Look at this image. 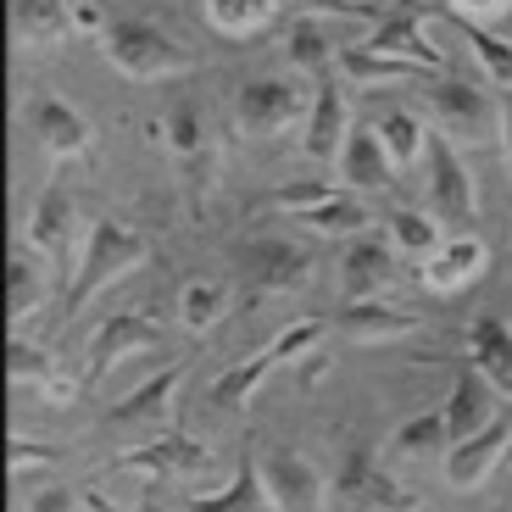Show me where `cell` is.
<instances>
[{
  "label": "cell",
  "instance_id": "obj_45",
  "mask_svg": "<svg viewBox=\"0 0 512 512\" xmlns=\"http://www.w3.org/2000/svg\"><path fill=\"white\" fill-rule=\"evenodd\" d=\"M28 512H73V496H67V490H39L34 501H28Z\"/></svg>",
  "mask_w": 512,
  "mask_h": 512
},
{
  "label": "cell",
  "instance_id": "obj_17",
  "mask_svg": "<svg viewBox=\"0 0 512 512\" xmlns=\"http://www.w3.org/2000/svg\"><path fill=\"white\" fill-rule=\"evenodd\" d=\"M485 268H490L485 240H479V234H462V240H446L429 262H423L418 279H423V290H429V295H457V290H468Z\"/></svg>",
  "mask_w": 512,
  "mask_h": 512
},
{
  "label": "cell",
  "instance_id": "obj_31",
  "mask_svg": "<svg viewBox=\"0 0 512 512\" xmlns=\"http://www.w3.org/2000/svg\"><path fill=\"white\" fill-rule=\"evenodd\" d=\"M440 451H451V429H446V412L440 407L396 423V435H390V457H401V462H429Z\"/></svg>",
  "mask_w": 512,
  "mask_h": 512
},
{
  "label": "cell",
  "instance_id": "obj_36",
  "mask_svg": "<svg viewBox=\"0 0 512 512\" xmlns=\"http://www.w3.org/2000/svg\"><path fill=\"white\" fill-rule=\"evenodd\" d=\"M162 128H167L162 145L173 151V162H184V173L206 162V128H201V112H195V106H173V112L162 117Z\"/></svg>",
  "mask_w": 512,
  "mask_h": 512
},
{
  "label": "cell",
  "instance_id": "obj_34",
  "mask_svg": "<svg viewBox=\"0 0 512 512\" xmlns=\"http://www.w3.org/2000/svg\"><path fill=\"white\" fill-rule=\"evenodd\" d=\"M234 307V290L229 284H218V279H190L179 290V323L190 334H206L212 323H223V312Z\"/></svg>",
  "mask_w": 512,
  "mask_h": 512
},
{
  "label": "cell",
  "instance_id": "obj_12",
  "mask_svg": "<svg viewBox=\"0 0 512 512\" xmlns=\"http://www.w3.org/2000/svg\"><path fill=\"white\" fill-rule=\"evenodd\" d=\"M396 284V245L390 234H357L346 240V256H340V295L346 301H379L384 290Z\"/></svg>",
  "mask_w": 512,
  "mask_h": 512
},
{
  "label": "cell",
  "instance_id": "obj_2",
  "mask_svg": "<svg viewBox=\"0 0 512 512\" xmlns=\"http://www.w3.org/2000/svg\"><path fill=\"white\" fill-rule=\"evenodd\" d=\"M101 56L128 78V84H167V78L195 73V56L184 51L179 39H167L156 23H134V17H117V23H106Z\"/></svg>",
  "mask_w": 512,
  "mask_h": 512
},
{
  "label": "cell",
  "instance_id": "obj_1",
  "mask_svg": "<svg viewBox=\"0 0 512 512\" xmlns=\"http://www.w3.org/2000/svg\"><path fill=\"white\" fill-rule=\"evenodd\" d=\"M145 256H151V245H145L140 229H128L123 218H101L90 229V240H84V251L73 256V279H67L62 312L73 318L95 290H106V284H117L123 273H134Z\"/></svg>",
  "mask_w": 512,
  "mask_h": 512
},
{
  "label": "cell",
  "instance_id": "obj_18",
  "mask_svg": "<svg viewBox=\"0 0 512 512\" xmlns=\"http://www.w3.org/2000/svg\"><path fill=\"white\" fill-rule=\"evenodd\" d=\"M340 184L357 195H379L396 184V162H390V151H384L379 128H351L346 151H340Z\"/></svg>",
  "mask_w": 512,
  "mask_h": 512
},
{
  "label": "cell",
  "instance_id": "obj_44",
  "mask_svg": "<svg viewBox=\"0 0 512 512\" xmlns=\"http://www.w3.org/2000/svg\"><path fill=\"white\" fill-rule=\"evenodd\" d=\"M323 373H329V351H307V357H301V368H295V384H318Z\"/></svg>",
  "mask_w": 512,
  "mask_h": 512
},
{
  "label": "cell",
  "instance_id": "obj_41",
  "mask_svg": "<svg viewBox=\"0 0 512 512\" xmlns=\"http://www.w3.org/2000/svg\"><path fill=\"white\" fill-rule=\"evenodd\" d=\"M312 17H351V23H368L384 12V0H301Z\"/></svg>",
  "mask_w": 512,
  "mask_h": 512
},
{
  "label": "cell",
  "instance_id": "obj_24",
  "mask_svg": "<svg viewBox=\"0 0 512 512\" xmlns=\"http://www.w3.org/2000/svg\"><path fill=\"white\" fill-rule=\"evenodd\" d=\"M468 357H474V368L496 384V396L512 401V329L507 323L474 318V329H468Z\"/></svg>",
  "mask_w": 512,
  "mask_h": 512
},
{
  "label": "cell",
  "instance_id": "obj_15",
  "mask_svg": "<svg viewBox=\"0 0 512 512\" xmlns=\"http://www.w3.org/2000/svg\"><path fill=\"white\" fill-rule=\"evenodd\" d=\"M507 446H512V429L507 423H485L479 435L457 440V446L446 451V485L451 490H479L485 479L501 474V462H507Z\"/></svg>",
  "mask_w": 512,
  "mask_h": 512
},
{
  "label": "cell",
  "instance_id": "obj_7",
  "mask_svg": "<svg viewBox=\"0 0 512 512\" xmlns=\"http://www.w3.org/2000/svg\"><path fill=\"white\" fill-rule=\"evenodd\" d=\"M423 173H429V212L446 223H474L479 218V190L468 162L457 156V145L446 134L429 140V156H423Z\"/></svg>",
  "mask_w": 512,
  "mask_h": 512
},
{
  "label": "cell",
  "instance_id": "obj_29",
  "mask_svg": "<svg viewBox=\"0 0 512 512\" xmlns=\"http://www.w3.org/2000/svg\"><path fill=\"white\" fill-rule=\"evenodd\" d=\"M279 0H206V23L218 39H256L262 28H273Z\"/></svg>",
  "mask_w": 512,
  "mask_h": 512
},
{
  "label": "cell",
  "instance_id": "obj_26",
  "mask_svg": "<svg viewBox=\"0 0 512 512\" xmlns=\"http://www.w3.org/2000/svg\"><path fill=\"white\" fill-rule=\"evenodd\" d=\"M190 512H273L268 485H262V462L245 457L234 468V479L223 490H206V496H190Z\"/></svg>",
  "mask_w": 512,
  "mask_h": 512
},
{
  "label": "cell",
  "instance_id": "obj_22",
  "mask_svg": "<svg viewBox=\"0 0 512 512\" xmlns=\"http://www.w3.org/2000/svg\"><path fill=\"white\" fill-rule=\"evenodd\" d=\"M284 56H290L295 73L307 78H329L334 62H340V39H334V17H312L301 12L290 23V39H284Z\"/></svg>",
  "mask_w": 512,
  "mask_h": 512
},
{
  "label": "cell",
  "instance_id": "obj_40",
  "mask_svg": "<svg viewBox=\"0 0 512 512\" xmlns=\"http://www.w3.org/2000/svg\"><path fill=\"white\" fill-rule=\"evenodd\" d=\"M39 468H56V446H39L28 435H12V479H28Z\"/></svg>",
  "mask_w": 512,
  "mask_h": 512
},
{
  "label": "cell",
  "instance_id": "obj_37",
  "mask_svg": "<svg viewBox=\"0 0 512 512\" xmlns=\"http://www.w3.org/2000/svg\"><path fill=\"white\" fill-rule=\"evenodd\" d=\"M468 45H474L485 78H496L501 90H512V39H501V34H490V28L468 23Z\"/></svg>",
  "mask_w": 512,
  "mask_h": 512
},
{
  "label": "cell",
  "instance_id": "obj_43",
  "mask_svg": "<svg viewBox=\"0 0 512 512\" xmlns=\"http://www.w3.org/2000/svg\"><path fill=\"white\" fill-rule=\"evenodd\" d=\"M73 34H106V17L95 0H73Z\"/></svg>",
  "mask_w": 512,
  "mask_h": 512
},
{
  "label": "cell",
  "instance_id": "obj_38",
  "mask_svg": "<svg viewBox=\"0 0 512 512\" xmlns=\"http://www.w3.org/2000/svg\"><path fill=\"white\" fill-rule=\"evenodd\" d=\"M318 346H323V323L318 318H301V323H290V329H279L268 340V351H273L279 368H295V362L307 357V351H318Z\"/></svg>",
  "mask_w": 512,
  "mask_h": 512
},
{
  "label": "cell",
  "instance_id": "obj_4",
  "mask_svg": "<svg viewBox=\"0 0 512 512\" xmlns=\"http://www.w3.org/2000/svg\"><path fill=\"white\" fill-rule=\"evenodd\" d=\"M312 112V90L301 78H251L234 95V128L245 140H279L290 128H301Z\"/></svg>",
  "mask_w": 512,
  "mask_h": 512
},
{
  "label": "cell",
  "instance_id": "obj_9",
  "mask_svg": "<svg viewBox=\"0 0 512 512\" xmlns=\"http://www.w3.org/2000/svg\"><path fill=\"white\" fill-rule=\"evenodd\" d=\"M262 485H268L273 512H323L329 507L323 474L307 451H290V446L268 451V457H262Z\"/></svg>",
  "mask_w": 512,
  "mask_h": 512
},
{
  "label": "cell",
  "instance_id": "obj_28",
  "mask_svg": "<svg viewBox=\"0 0 512 512\" xmlns=\"http://www.w3.org/2000/svg\"><path fill=\"white\" fill-rule=\"evenodd\" d=\"M279 373V362H273V351H256V357L234 362V368H223L218 379H212V401H218L223 412H240L256 401V390Z\"/></svg>",
  "mask_w": 512,
  "mask_h": 512
},
{
  "label": "cell",
  "instance_id": "obj_46",
  "mask_svg": "<svg viewBox=\"0 0 512 512\" xmlns=\"http://www.w3.org/2000/svg\"><path fill=\"white\" fill-rule=\"evenodd\" d=\"M78 512H117V507L101 496V490H84V501H78Z\"/></svg>",
  "mask_w": 512,
  "mask_h": 512
},
{
  "label": "cell",
  "instance_id": "obj_6",
  "mask_svg": "<svg viewBox=\"0 0 512 512\" xmlns=\"http://www.w3.org/2000/svg\"><path fill=\"white\" fill-rule=\"evenodd\" d=\"M429 117H435V128L446 134L451 145H490L496 140V101H490V90H479V84H468V78H435V90H429Z\"/></svg>",
  "mask_w": 512,
  "mask_h": 512
},
{
  "label": "cell",
  "instance_id": "obj_47",
  "mask_svg": "<svg viewBox=\"0 0 512 512\" xmlns=\"http://www.w3.org/2000/svg\"><path fill=\"white\" fill-rule=\"evenodd\" d=\"M501 140H507V167H512V101L501 106Z\"/></svg>",
  "mask_w": 512,
  "mask_h": 512
},
{
  "label": "cell",
  "instance_id": "obj_25",
  "mask_svg": "<svg viewBox=\"0 0 512 512\" xmlns=\"http://www.w3.org/2000/svg\"><path fill=\"white\" fill-rule=\"evenodd\" d=\"M6 373H12L17 390H39L45 401H73V379H62L51 362V351L34 346V340H12L6 351Z\"/></svg>",
  "mask_w": 512,
  "mask_h": 512
},
{
  "label": "cell",
  "instance_id": "obj_8",
  "mask_svg": "<svg viewBox=\"0 0 512 512\" xmlns=\"http://www.w3.org/2000/svg\"><path fill=\"white\" fill-rule=\"evenodd\" d=\"M117 468L123 474H145V479H201L212 468V451L195 435H179V429H162L145 446L117 451Z\"/></svg>",
  "mask_w": 512,
  "mask_h": 512
},
{
  "label": "cell",
  "instance_id": "obj_20",
  "mask_svg": "<svg viewBox=\"0 0 512 512\" xmlns=\"http://www.w3.org/2000/svg\"><path fill=\"white\" fill-rule=\"evenodd\" d=\"M440 412H446L451 446H457V440L479 435L485 423H496V384H490L479 368L457 373V379H451V396H446V407H440Z\"/></svg>",
  "mask_w": 512,
  "mask_h": 512
},
{
  "label": "cell",
  "instance_id": "obj_3",
  "mask_svg": "<svg viewBox=\"0 0 512 512\" xmlns=\"http://www.w3.org/2000/svg\"><path fill=\"white\" fill-rule=\"evenodd\" d=\"M423 496L407 490L396 474H384L368 446H346L340 468L329 479V507L323 512H418Z\"/></svg>",
  "mask_w": 512,
  "mask_h": 512
},
{
  "label": "cell",
  "instance_id": "obj_30",
  "mask_svg": "<svg viewBox=\"0 0 512 512\" xmlns=\"http://www.w3.org/2000/svg\"><path fill=\"white\" fill-rule=\"evenodd\" d=\"M39 301H45V268H39L34 245H17L12 262H6V312H12V323H28L39 312Z\"/></svg>",
  "mask_w": 512,
  "mask_h": 512
},
{
  "label": "cell",
  "instance_id": "obj_33",
  "mask_svg": "<svg viewBox=\"0 0 512 512\" xmlns=\"http://www.w3.org/2000/svg\"><path fill=\"white\" fill-rule=\"evenodd\" d=\"M384 234H390V245H396V256H412V262H429V256L440 251V223H435V212H412V206H396L390 212V223H384Z\"/></svg>",
  "mask_w": 512,
  "mask_h": 512
},
{
  "label": "cell",
  "instance_id": "obj_48",
  "mask_svg": "<svg viewBox=\"0 0 512 512\" xmlns=\"http://www.w3.org/2000/svg\"><path fill=\"white\" fill-rule=\"evenodd\" d=\"M501 468H512V446H507V462H501Z\"/></svg>",
  "mask_w": 512,
  "mask_h": 512
},
{
  "label": "cell",
  "instance_id": "obj_16",
  "mask_svg": "<svg viewBox=\"0 0 512 512\" xmlns=\"http://www.w3.org/2000/svg\"><path fill=\"white\" fill-rule=\"evenodd\" d=\"M368 51L390 56V62H407V67H418V73H446V51H440L435 39H429V23H423V12H396V17H384V23L368 34Z\"/></svg>",
  "mask_w": 512,
  "mask_h": 512
},
{
  "label": "cell",
  "instance_id": "obj_32",
  "mask_svg": "<svg viewBox=\"0 0 512 512\" xmlns=\"http://www.w3.org/2000/svg\"><path fill=\"white\" fill-rule=\"evenodd\" d=\"M373 128H379V140H384V151H390V162H396V173H412V167L429 156V140H435L429 123L412 117V112H384Z\"/></svg>",
  "mask_w": 512,
  "mask_h": 512
},
{
  "label": "cell",
  "instance_id": "obj_23",
  "mask_svg": "<svg viewBox=\"0 0 512 512\" xmlns=\"http://www.w3.org/2000/svg\"><path fill=\"white\" fill-rule=\"evenodd\" d=\"M73 195L62 190V184H45L34 201V212H28V245L45 256H67L73 251Z\"/></svg>",
  "mask_w": 512,
  "mask_h": 512
},
{
  "label": "cell",
  "instance_id": "obj_10",
  "mask_svg": "<svg viewBox=\"0 0 512 512\" xmlns=\"http://www.w3.org/2000/svg\"><path fill=\"white\" fill-rule=\"evenodd\" d=\"M28 128H34L39 151L51 156V162H78V156H90V145H95L90 117L78 112L73 101H62V95H34V101H28Z\"/></svg>",
  "mask_w": 512,
  "mask_h": 512
},
{
  "label": "cell",
  "instance_id": "obj_21",
  "mask_svg": "<svg viewBox=\"0 0 512 512\" xmlns=\"http://www.w3.org/2000/svg\"><path fill=\"white\" fill-rule=\"evenodd\" d=\"M12 34L23 51H56L73 34V0H12Z\"/></svg>",
  "mask_w": 512,
  "mask_h": 512
},
{
  "label": "cell",
  "instance_id": "obj_14",
  "mask_svg": "<svg viewBox=\"0 0 512 512\" xmlns=\"http://www.w3.org/2000/svg\"><path fill=\"white\" fill-rule=\"evenodd\" d=\"M151 346H162V323L145 318V312H117V318H106L101 329H95V340H90V368H84V373H90V384H101L123 357H134V351H151Z\"/></svg>",
  "mask_w": 512,
  "mask_h": 512
},
{
  "label": "cell",
  "instance_id": "obj_13",
  "mask_svg": "<svg viewBox=\"0 0 512 512\" xmlns=\"http://www.w3.org/2000/svg\"><path fill=\"white\" fill-rule=\"evenodd\" d=\"M173 396H179V368H162L156 379L134 384L112 412H106V429L112 435H162L173 423Z\"/></svg>",
  "mask_w": 512,
  "mask_h": 512
},
{
  "label": "cell",
  "instance_id": "obj_49",
  "mask_svg": "<svg viewBox=\"0 0 512 512\" xmlns=\"http://www.w3.org/2000/svg\"><path fill=\"white\" fill-rule=\"evenodd\" d=\"M507 512H512V507H507Z\"/></svg>",
  "mask_w": 512,
  "mask_h": 512
},
{
  "label": "cell",
  "instance_id": "obj_42",
  "mask_svg": "<svg viewBox=\"0 0 512 512\" xmlns=\"http://www.w3.org/2000/svg\"><path fill=\"white\" fill-rule=\"evenodd\" d=\"M446 6L462 17V23H479V28H485V23H496V17H507V12H512V0H446Z\"/></svg>",
  "mask_w": 512,
  "mask_h": 512
},
{
  "label": "cell",
  "instance_id": "obj_27",
  "mask_svg": "<svg viewBox=\"0 0 512 512\" xmlns=\"http://www.w3.org/2000/svg\"><path fill=\"white\" fill-rule=\"evenodd\" d=\"M301 229L323 234V240H357V234H368V201H362L357 190H334L323 206H312V212H301Z\"/></svg>",
  "mask_w": 512,
  "mask_h": 512
},
{
  "label": "cell",
  "instance_id": "obj_11",
  "mask_svg": "<svg viewBox=\"0 0 512 512\" xmlns=\"http://www.w3.org/2000/svg\"><path fill=\"white\" fill-rule=\"evenodd\" d=\"M351 140V106H346V84L340 78H318V90H312V112L301 123V151L307 162H340Z\"/></svg>",
  "mask_w": 512,
  "mask_h": 512
},
{
  "label": "cell",
  "instance_id": "obj_19",
  "mask_svg": "<svg viewBox=\"0 0 512 512\" xmlns=\"http://www.w3.org/2000/svg\"><path fill=\"white\" fill-rule=\"evenodd\" d=\"M334 329L346 334L351 346H390V340H407L418 334V318L401 307H384V301H346Z\"/></svg>",
  "mask_w": 512,
  "mask_h": 512
},
{
  "label": "cell",
  "instance_id": "obj_35",
  "mask_svg": "<svg viewBox=\"0 0 512 512\" xmlns=\"http://www.w3.org/2000/svg\"><path fill=\"white\" fill-rule=\"evenodd\" d=\"M340 73H346L351 84H362V90H384V84H407V78H418V67L390 62V56L368 51V45H346V51H340Z\"/></svg>",
  "mask_w": 512,
  "mask_h": 512
},
{
  "label": "cell",
  "instance_id": "obj_39",
  "mask_svg": "<svg viewBox=\"0 0 512 512\" xmlns=\"http://www.w3.org/2000/svg\"><path fill=\"white\" fill-rule=\"evenodd\" d=\"M334 190H346V184H329V179H295V184H284L279 195H273V206L279 212H290V218H301V212H312V206H323Z\"/></svg>",
  "mask_w": 512,
  "mask_h": 512
},
{
  "label": "cell",
  "instance_id": "obj_5",
  "mask_svg": "<svg viewBox=\"0 0 512 512\" xmlns=\"http://www.w3.org/2000/svg\"><path fill=\"white\" fill-rule=\"evenodd\" d=\"M234 268H240V290L245 301H273V295H295L312 284V251L295 240H245L234 251Z\"/></svg>",
  "mask_w": 512,
  "mask_h": 512
}]
</instances>
